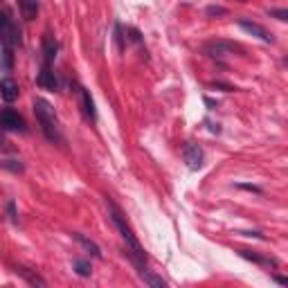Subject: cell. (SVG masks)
I'll list each match as a JSON object with an SVG mask.
<instances>
[{"mask_svg":"<svg viewBox=\"0 0 288 288\" xmlns=\"http://www.w3.org/2000/svg\"><path fill=\"white\" fill-rule=\"evenodd\" d=\"M106 205H108V214H110L113 223H115L117 232L122 234L124 243H126V255H128V259H131V261H133V266L138 268V273H140V270H144V268H146V255H144L142 246H140L138 236L133 234L131 225L126 223V218H124V214L120 212V207H117L113 201H106Z\"/></svg>","mask_w":288,"mask_h":288,"instance_id":"cell-1","label":"cell"},{"mask_svg":"<svg viewBox=\"0 0 288 288\" xmlns=\"http://www.w3.org/2000/svg\"><path fill=\"white\" fill-rule=\"evenodd\" d=\"M34 115L38 120V126H41L43 135L50 140V142H61V131H59V120H56V113L52 108L48 99L36 97L34 99Z\"/></svg>","mask_w":288,"mask_h":288,"instance_id":"cell-2","label":"cell"},{"mask_svg":"<svg viewBox=\"0 0 288 288\" xmlns=\"http://www.w3.org/2000/svg\"><path fill=\"white\" fill-rule=\"evenodd\" d=\"M0 43L9 50L20 43V30L11 23L7 11H0Z\"/></svg>","mask_w":288,"mask_h":288,"instance_id":"cell-3","label":"cell"},{"mask_svg":"<svg viewBox=\"0 0 288 288\" xmlns=\"http://www.w3.org/2000/svg\"><path fill=\"white\" fill-rule=\"evenodd\" d=\"M205 52L214 56V59H223V56H230V54H243V48L230 41H210L205 43Z\"/></svg>","mask_w":288,"mask_h":288,"instance_id":"cell-4","label":"cell"},{"mask_svg":"<svg viewBox=\"0 0 288 288\" xmlns=\"http://www.w3.org/2000/svg\"><path fill=\"white\" fill-rule=\"evenodd\" d=\"M0 128L3 131H18V133H25V120L18 115L16 110L11 108H5L0 113Z\"/></svg>","mask_w":288,"mask_h":288,"instance_id":"cell-5","label":"cell"},{"mask_svg":"<svg viewBox=\"0 0 288 288\" xmlns=\"http://www.w3.org/2000/svg\"><path fill=\"white\" fill-rule=\"evenodd\" d=\"M236 23H239L241 30H246L248 34H252V36H257L259 41H263V43H275V36L266 30V27L259 25V23H252V20H248V18H239Z\"/></svg>","mask_w":288,"mask_h":288,"instance_id":"cell-6","label":"cell"},{"mask_svg":"<svg viewBox=\"0 0 288 288\" xmlns=\"http://www.w3.org/2000/svg\"><path fill=\"white\" fill-rule=\"evenodd\" d=\"M183 158H185V165H187L191 171H198V169L203 167V160H205V156H203V149H201L198 144H185Z\"/></svg>","mask_w":288,"mask_h":288,"instance_id":"cell-7","label":"cell"},{"mask_svg":"<svg viewBox=\"0 0 288 288\" xmlns=\"http://www.w3.org/2000/svg\"><path fill=\"white\" fill-rule=\"evenodd\" d=\"M18 83L14 81L11 77H5V79H0V99L3 101H7V104H14L16 99H18Z\"/></svg>","mask_w":288,"mask_h":288,"instance_id":"cell-8","label":"cell"},{"mask_svg":"<svg viewBox=\"0 0 288 288\" xmlns=\"http://www.w3.org/2000/svg\"><path fill=\"white\" fill-rule=\"evenodd\" d=\"M36 83L41 88H45V90H50V93H54L56 88H59V81H56V75L52 72V68H50L48 63H45L43 68H41V72H38V77H36Z\"/></svg>","mask_w":288,"mask_h":288,"instance_id":"cell-9","label":"cell"},{"mask_svg":"<svg viewBox=\"0 0 288 288\" xmlns=\"http://www.w3.org/2000/svg\"><path fill=\"white\" fill-rule=\"evenodd\" d=\"M56 54H59V41H54L52 36H45L43 38V59H45V63L52 65Z\"/></svg>","mask_w":288,"mask_h":288,"instance_id":"cell-10","label":"cell"},{"mask_svg":"<svg viewBox=\"0 0 288 288\" xmlns=\"http://www.w3.org/2000/svg\"><path fill=\"white\" fill-rule=\"evenodd\" d=\"M72 239H75L77 243L83 248V250H88L95 259H101V248H99L97 243H95V241H90L88 236H83L81 232H72Z\"/></svg>","mask_w":288,"mask_h":288,"instance_id":"cell-11","label":"cell"},{"mask_svg":"<svg viewBox=\"0 0 288 288\" xmlns=\"http://www.w3.org/2000/svg\"><path fill=\"white\" fill-rule=\"evenodd\" d=\"M81 104H83V115L88 117L90 122L97 120V110H95V101L90 97V93L86 88H81Z\"/></svg>","mask_w":288,"mask_h":288,"instance_id":"cell-12","label":"cell"},{"mask_svg":"<svg viewBox=\"0 0 288 288\" xmlns=\"http://www.w3.org/2000/svg\"><path fill=\"white\" fill-rule=\"evenodd\" d=\"M140 279L144 281L146 286H153V288H167V281L162 277H158V275H153L151 270H140Z\"/></svg>","mask_w":288,"mask_h":288,"instance_id":"cell-13","label":"cell"},{"mask_svg":"<svg viewBox=\"0 0 288 288\" xmlns=\"http://www.w3.org/2000/svg\"><path fill=\"white\" fill-rule=\"evenodd\" d=\"M20 11L25 20H34L38 14V3L36 0H20Z\"/></svg>","mask_w":288,"mask_h":288,"instance_id":"cell-14","label":"cell"},{"mask_svg":"<svg viewBox=\"0 0 288 288\" xmlns=\"http://www.w3.org/2000/svg\"><path fill=\"white\" fill-rule=\"evenodd\" d=\"M239 255L243 257V259H248V261H255V263H259V266H277V261L275 259H263V257H259V255H255V252H250V250H239Z\"/></svg>","mask_w":288,"mask_h":288,"instance_id":"cell-15","label":"cell"},{"mask_svg":"<svg viewBox=\"0 0 288 288\" xmlns=\"http://www.w3.org/2000/svg\"><path fill=\"white\" fill-rule=\"evenodd\" d=\"M16 273H18V275H23V277L27 279V284H32V286H41V288H45V286H48V284H45V279H43V277H38V275L30 273V270H27V268H18V270H16Z\"/></svg>","mask_w":288,"mask_h":288,"instance_id":"cell-16","label":"cell"},{"mask_svg":"<svg viewBox=\"0 0 288 288\" xmlns=\"http://www.w3.org/2000/svg\"><path fill=\"white\" fill-rule=\"evenodd\" d=\"M75 270L79 277H90V273H93V268H90L88 261H83V259H77L75 261Z\"/></svg>","mask_w":288,"mask_h":288,"instance_id":"cell-17","label":"cell"},{"mask_svg":"<svg viewBox=\"0 0 288 288\" xmlns=\"http://www.w3.org/2000/svg\"><path fill=\"white\" fill-rule=\"evenodd\" d=\"M0 167H3V169H7V171H14V173H20L23 169H25V167H23L18 160H3V162H0Z\"/></svg>","mask_w":288,"mask_h":288,"instance_id":"cell-18","label":"cell"},{"mask_svg":"<svg viewBox=\"0 0 288 288\" xmlns=\"http://www.w3.org/2000/svg\"><path fill=\"white\" fill-rule=\"evenodd\" d=\"M205 14L210 16V18H216V16H228V9H225V7H218V5H212V7L205 9Z\"/></svg>","mask_w":288,"mask_h":288,"instance_id":"cell-19","label":"cell"},{"mask_svg":"<svg viewBox=\"0 0 288 288\" xmlns=\"http://www.w3.org/2000/svg\"><path fill=\"white\" fill-rule=\"evenodd\" d=\"M115 43H117V50L124 52V30L120 23H115Z\"/></svg>","mask_w":288,"mask_h":288,"instance_id":"cell-20","label":"cell"},{"mask_svg":"<svg viewBox=\"0 0 288 288\" xmlns=\"http://www.w3.org/2000/svg\"><path fill=\"white\" fill-rule=\"evenodd\" d=\"M268 16H270V18H277L281 23L288 20V11L286 9H268Z\"/></svg>","mask_w":288,"mask_h":288,"instance_id":"cell-21","label":"cell"},{"mask_svg":"<svg viewBox=\"0 0 288 288\" xmlns=\"http://www.w3.org/2000/svg\"><path fill=\"white\" fill-rule=\"evenodd\" d=\"M7 214H9V221L11 223H18V214H16V203L14 201L7 203Z\"/></svg>","mask_w":288,"mask_h":288,"instance_id":"cell-22","label":"cell"},{"mask_svg":"<svg viewBox=\"0 0 288 288\" xmlns=\"http://www.w3.org/2000/svg\"><path fill=\"white\" fill-rule=\"evenodd\" d=\"M5 68V70H11V50L9 48H5V52H3V63H0Z\"/></svg>","mask_w":288,"mask_h":288,"instance_id":"cell-23","label":"cell"},{"mask_svg":"<svg viewBox=\"0 0 288 288\" xmlns=\"http://www.w3.org/2000/svg\"><path fill=\"white\" fill-rule=\"evenodd\" d=\"M239 189H246V191H252V194H263L261 187H257V185H248V183H239L236 185Z\"/></svg>","mask_w":288,"mask_h":288,"instance_id":"cell-24","label":"cell"},{"mask_svg":"<svg viewBox=\"0 0 288 288\" xmlns=\"http://www.w3.org/2000/svg\"><path fill=\"white\" fill-rule=\"evenodd\" d=\"M212 86L218 88V90H223V93H232V90H236L234 86H230V83H223V81H214Z\"/></svg>","mask_w":288,"mask_h":288,"instance_id":"cell-25","label":"cell"},{"mask_svg":"<svg viewBox=\"0 0 288 288\" xmlns=\"http://www.w3.org/2000/svg\"><path fill=\"white\" fill-rule=\"evenodd\" d=\"M128 34H131V41H133V43H142V34H140L138 27H131V30H128Z\"/></svg>","mask_w":288,"mask_h":288,"instance_id":"cell-26","label":"cell"},{"mask_svg":"<svg viewBox=\"0 0 288 288\" xmlns=\"http://www.w3.org/2000/svg\"><path fill=\"white\" fill-rule=\"evenodd\" d=\"M273 279L277 281V284H281V286H286V284H288V279H286V277H281V275H275Z\"/></svg>","mask_w":288,"mask_h":288,"instance_id":"cell-27","label":"cell"},{"mask_svg":"<svg viewBox=\"0 0 288 288\" xmlns=\"http://www.w3.org/2000/svg\"><path fill=\"white\" fill-rule=\"evenodd\" d=\"M203 101H205V106H210V108H216V101H214V99L205 97V99H203Z\"/></svg>","mask_w":288,"mask_h":288,"instance_id":"cell-28","label":"cell"},{"mask_svg":"<svg viewBox=\"0 0 288 288\" xmlns=\"http://www.w3.org/2000/svg\"><path fill=\"white\" fill-rule=\"evenodd\" d=\"M239 3H243V0H239Z\"/></svg>","mask_w":288,"mask_h":288,"instance_id":"cell-29","label":"cell"}]
</instances>
